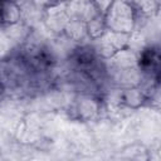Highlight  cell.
<instances>
[{
    "label": "cell",
    "instance_id": "52a82bcc",
    "mask_svg": "<svg viewBox=\"0 0 161 161\" xmlns=\"http://www.w3.org/2000/svg\"><path fill=\"white\" fill-rule=\"evenodd\" d=\"M86 26H87V36L92 42H96L98 39H101L107 33V26H106L103 14H98L97 16H94L93 19L87 21Z\"/></svg>",
    "mask_w": 161,
    "mask_h": 161
},
{
    "label": "cell",
    "instance_id": "277c9868",
    "mask_svg": "<svg viewBox=\"0 0 161 161\" xmlns=\"http://www.w3.org/2000/svg\"><path fill=\"white\" fill-rule=\"evenodd\" d=\"M118 101L127 108L138 109L148 102V96L141 87H128L119 89Z\"/></svg>",
    "mask_w": 161,
    "mask_h": 161
},
{
    "label": "cell",
    "instance_id": "7a4b0ae2",
    "mask_svg": "<svg viewBox=\"0 0 161 161\" xmlns=\"http://www.w3.org/2000/svg\"><path fill=\"white\" fill-rule=\"evenodd\" d=\"M131 35L127 34H118L108 31L98 40L93 42V52L103 60H109L117 53L123 49L130 48Z\"/></svg>",
    "mask_w": 161,
    "mask_h": 161
},
{
    "label": "cell",
    "instance_id": "6da1fadb",
    "mask_svg": "<svg viewBox=\"0 0 161 161\" xmlns=\"http://www.w3.org/2000/svg\"><path fill=\"white\" fill-rule=\"evenodd\" d=\"M137 18L133 3L125 0L112 1L104 14V21L108 31L127 35H132Z\"/></svg>",
    "mask_w": 161,
    "mask_h": 161
},
{
    "label": "cell",
    "instance_id": "30bf717a",
    "mask_svg": "<svg viewBox=\"0 0 161 161\" xmlns=\"http://www.w3.org/2000/svg\"><path fill=\"white\" fill-rule=\"evenodd\" d=\"M157 155H158V157H160V160H161V143H160V146H158V148H157Z\"/></svg>",
    "mask_w": 161,
    "mask_h": 161
},
{
    "label": "cell",
    "instance_id": "ba28073f",
    "mask_svg": "<svg viewBox=\"0 0 161 161\" xmlns=\"http://www.w3.org/2000/svg\"><path fill=\"white\" fill-rule=\"evenodd\" d=\"M63 34L68 39L74 40V42H79V40H83L84 38H88L86 23L82 20H77V19H70L67 23V25L63 30Z\"/></svg>",
    "mask_w": 161,
    "mask_h": 161
},
{
    "label": "cell",
    "instance_id": "3957f363",
    "mask_svg": "<svg viewBox=\"0 0 161 161\" xmlns=\"http://www.w3.org/2000/svg\"><path fill=\"white\" fill-rule=\"evenodd\" d=\"M101 111V101L93 96H80L75 103L73 112L80 121H91L98 116Z\"/></svg>",
    "mask_w": 161,
    "mask_h": 161
},
{
    "label": "cell",
    "instance_id": "8992f818",
    "mask_svg": "<svg viewBox=\"0 0 161 161\" xmlns=\"http://www.w3.org/2000/svg\"><path fill=\"white\" fill-rule=\"evenodd\" d=\"M123 161H151V152L141 142H133L125 146L121 151Z\"/></svg>",
    "mask_w": 161,
    "mask_h": 161
},
{
    "label": "cell",
    "instance_id": "9c48e42d",
    "mask_svg": "<svg viewBox=\"0 0 161 161\" xmlns=\"http://www.w3.org/2000/svg\"><path fill=\"white\" fill-rule=\"evenodd\" d=\"M133 5L137 16H152L161 9V3L158 1H135Z\"/></svg>",
    "mask_w": 161,
    "mask_h": 161
},
{
    "label": "cell",
    "instance_id": "5b68a950",
    "mask_svg": "<svg viewBox=\"0 0 161 161\" xmlns=\"http://www.w3.org/2000/svg\"><path fill=\"white\" fill-rule=\"evenodd\" d=\"M23 19V9L15 1L1 3V25L3 26H16Z\"/></svg>",
    "mask_w": 161,
    "mask_h": 161
}]
</instances>
